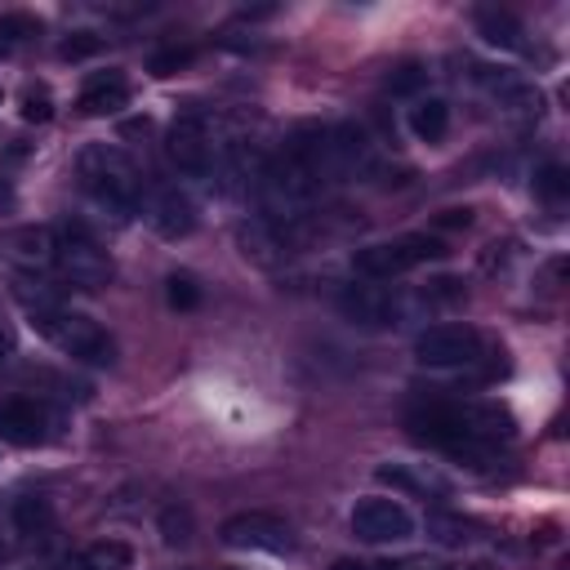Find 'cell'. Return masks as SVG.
I'll return each instance as SVG.
<instances>
[{
	"instance_id": "obj_1",
	"label": "cell",
	"mask_w": 570,
	"mask_h": 570,
	"mask_svg": "<svg viewBox=\"0 0 570 570\" xmlns=\"http://www.w3.org/2000/svg\"><path fill=\"white\" fill-rule=\"evenodd\" d=\"M14 294L28 308L32 330H41L58 353H67L76 362H89V366H111V353L117 348H111V338L98 321H89L85 312H72L54 290H45L36 281H23V277L14 281Z\"/></svg>"
},
{
	"instance_id": "obj_2",
	"label": "cell",
	"mask_w": 570,
	"mask_h": 570,
	"mask_svg": "<svg viewBox=\"0 0 570 570\" xmlns=\"http://www.w3.org/2000/svg\"><path fill=\"white\" fill-rule=\"evenodd\" d=\"M76 179L85 187V196L107 209L111 218H135L139 201H143V179L139 165L121 152V148H107V143H89L76 161Z\"/></svg>"
},
{
	"instance_id": "obj_3",
	"label": "cell",
	"mask_w": 570,
	"mask_h": 570,
	"mask_svg": "<svg viewBox=\"0 0 570 570\" xmlns=\"http://www.w3.org/2000/svg\"><path fill=\"white\" fill-rule=\"evenodd\" d=\"M450 250L428 237V233H410V237H392V241H375V246H362L353 255V268L362 281H392L401 272H415L432 259H445Z\"/></svg>"
},
{
	"instance_id": "obj_4",
	"label": "cell",
	"mask_w": 570,
	"mask_h": 570,
	"mask_svg": "<svg viewBox=\"0 0 570 570\" xmlns=\"http://www.w3.org/2000/svg\"><path fill=\"white\" fill-rule=\"evenodd\" d=\"M54 272L76 290H103L111 281V259H107V250H98V241L89 233H80V227H58Z\"/></svg>"
},
{
	"instance_id": "obj_5",
	"label": "cell",
	"mask_w": 570,
	"mask_h": 570,
	"mask_svg": "<svg viewBox=\"0 0 570 570\" xmlns=\"http://www.w3.org/2000/svg\"><path fill=\"white\" fill-rule=\"evenodd\" d=\"M214 130H209V117L205 111H183L174 117L170 135H165V157L179 174L187 179H205L214 170Z\"/></svg>"
},
{
	"instance_id": "obj_6",
	"label": "cell",
	"mask_w": 570,
	"mask_h": 570,
	"mask_svg": "<svg viewBox=\"0 0 570 570\" xmlns=\"http://www.w3.org/2000/svg\"><path fill=\"white\" fill-rule=\"evenodd\" d=\"M415 362L432 370H460L482 362V334L473 325H432L415 338Z\"/></svg>"
},
{
	"instance_id": "obj_7",
	"label": "cell",
	"mask_w": 570,
	"mask_h": 570,
	"mask_svg": "<svg viewBox=\"0 0 570 570\" xmlns=\"http://www.w3.org/2000/svg\"><path fill=\"white\" fill-rule=\"evenodd\" d=\"M353 535L362 544H406L415 535V517L401 499L392 495H366L353 504V517H348Z\"/></svg>"
},
{
	"instance_id": "obj_8",
	"label": "cell",
	"mask_w": 570,
	"mask_h": 570,
	"mask_svg": "<svg viewBox=\"0 0 570 570\" xmlns=\"http://www.w3.org/2000/svg\"><path fill=\"white\" fill-rule=\"evenodd\" d=\"M218 539L227 548H237V552H272V557H281V552L294 548L290 521H281L272 513H237V517H227L223 530H218Z\"/></svg>"
},
{
	"instance_id": "obj_9",
	"label": "cell",
	"mask_w": 570,
	"mask_h": 570,
	"mask_svg": "<svg viewBox=\"0 0 570 570\" xmlns=\"http://www.w3.org/2000/svg\"><path fill=\"white\" fill-rule=\"evenodd\" d=\"M338 312L362 330H392L401 321V299L379 281H353L338 294Z\"/></svg>"
},
{
	"instance_id": "obj_10",
	"label": "cell",
	"mask_w": 570,
	"mask_h": 570,
	"mask_svg": "<svg viewBox=\"0 0 570 570\" xmlns=\"http://www.w3.org/2000/svg\"><path fill=\"white\" fill-rule=\"evenodd\" d=\"M50 437V415L41 401L32 397H10L0 401V441L6 445H19V450H32Z\"/></svg>"
},
{
	"instance_id": "obj_11",
	"label": "cell",
	"mask_w": 570,
	"mask_h": 570,
	"mask_svg": "<svg viewBox=\"0 0 570 570\" xmlns=\"http://www.w3.org/2000/svg\"><path fill=\"white\" fill-rule=\"evenodd\" d=\"M76 107H80V117H117V111L130 107V80L121 72H98L80 89Z\"/></svg>"
},
{
	"instance_id": "obj_12",
	"label": "cell",
	"mask_w": 570,
	"mask_h": 570,
	"mask_svg": "<svg viewBox=\"0 0 570 570\" xmlns=\"http://www.w3.org/2000/svg\"><path fill=\"white\" fill-rule=\"evenodd\" d=\"M152 227H157L165 241L192 237V227H196V205H192L179 187H161L157 201H152Z\"/></svg>"
},
{
	"instance_id": "obj_13",
	"label": "cell",
	"mask_w": 570,
	"mask_h": 570,
	"mask_svg": "<svg viewBox=\"0 0 570 570\" xmlns=\"http://www.w3.org/2000/svg\"><path fill=\"white\" fill-rule=\"evenodd\" d=\"M14 255L32 268H54V250H58V227H19L10 237Z\"/></svg>"
},
{
	"instance_id": "obj_14",
	"label": "cell",
	"mask_w": 570,
	"mask_h": 570,
	"mask_svg": "<svg viewBox=\"0 0 570 570\" xmlns=\"http://www.w3.org/2000/svg\"><path fill=\"white\" fill-rule=\"evenodd\" d=\"M477 32L495 50H513V54L526 50V28L508 10H477Z\"/></svg>"
},
{
	"instance_id": "obj_15",
	"label": "cell",
	"mask_w": 570,
	"mask_h": 570,
	"mask_svg": "<svg viewBox=\"0 0 570 570\" xmlns=\"http://www.w3.org/2000/svg\"><path fill=\"white\" fill-rule=\"evenodd\" d=\"M410 130H415V139H423V143H441L445 130H450V103H445V98H419V103L410 107Z\"/></svg>"
},
{
	"instance_id": "obj_16",
	"label": "cell",
	"mask_w": 570,
	"mask_h": 570,
	"mask_svg": "<svg viewBox=\"0 0 570 570\" xmlns=\"http://www.w3.org/2000/svg\"><path fill=\"white\" fill-rule=\"evenodd\" d=\"M428 85V67L423 63H415V58H406V63H397V67H388V76H384V89L388 94H419Z\"/></svg>"
},
{
	"instance_id": "obj_17",
	"label": "cell",
	"mask_w": 570,
	"mask_h": 570,
	"mask_svg": "<svg viewBox=\"0 0 570 570\" xmlns=\"http://www.w3.org/2000/svg\"><path fill=\"white\" fill-rule=\"evenodd\" d=\"M469 530H473V526H469L464 517H445V513H432V517H428V539L441 544V548H460V544H469V539H473Z\"/></svg>"
},
{
	"instance_id": "obj_18",
	"label": "cell",
	"mask_w": 570,
	"mask_h": 570,
	"mask_svg": "<svg viewBox=\"0 0 570 570\" xmlns=\"http://www.w3.org/2000/svg\"><path fill=\"white\" fill-rule=\"evenodd\" d=\"M375 477H379L384 486L401 491V495H428V491H437V486H432V477H419V473H410L406 464H384Z\"/></svg>"
},
{
	"instance_id": "obj_19",
	"label": "cell",
	"mask_w": 570,
	"mask_h": 570,
	"mask_svg": "<svg viewBox=\"0 0 570 570\" xmlns=\"http://www.w3.org/2000/svg\"><path fill=\"white\" fill-rule=\"evenodd\" d=\"M85 557H89L98 570H130V561H135V552H130L121 539H98V544L85 548Z\"/></svg>"
},
{
	"instance_id": "obj_20",
	"label": "cell",
	"mask_w": 570,
	"mask_h": 570,
	"mask_svg": "<svg viewBox=\"0 0 570 570\" xmlns=\"http://www.w3.org/2000/svg\"><path fill=\"white\" fill-rule=\"evenodd\" d=\"M50 521H54V513H50V504L45 499H19L14 504V526L23 530V535H41V530H50Z\"/></svg>"
},
{
	"instance_id": "obj_21",
	"label": "cell",
	"mask_w": 570,
	"mask_h": 570,
	"mask_svg": "<svg viewBox=\"0 0 570 570\" xmlns=\"http://www.w3.org/2000/svg\"><path fill=\"white\" fill-rule=\"evenodd\" d=\"M165 299H170V308H174V312H192V308H201V286H196V277L174 272V277L165 281Z\"/></svg>"
},
{
	"instance_id": "obj_22",
	"label": "cell",
	"mask_w": 570,
	"mask_h": 570,
	"mask_svg": "<svg viewBox=\"0 0 570 570\" xmlns=\"http://www.w3.org/2000/svg\"><path fill=\"white\" fill-rule=\"evenodd\" d=\"M535 192H539L544 201L561 205V201H566V192H570V174H566V165H544V170L535 174Z\"/></svg>"
},
{
	"instance_id": "obj_23",
	"label": "cell",
	"mask_w": 570,
	"mask_h": 570,
	"mask_svg": "<svg viewBox=\"0 0 570 570\" xmlns=\"http://www.w3.org/2000/svg\"><path fill=\"white\" fill-rule=\"evenodd\" d=\"M192 58H196V54H192L187 45H170V50H157V54L148 58V72H152V76H174V72H183Z\"/></svg>"
},
{
	"instance_id": "obj_24",
	"label": "cell",
	"mask_w": 570,
	"mask_h": 570,
	"mask_svg": "<svg viewBox=\"0 0 570 570\" xmlns=\"http://www.w3.org/2000/svg\"><path fill=\"white\" fill-rule=\"evenodd\" d=\"M161 535H165L170 548H183L192 539V513L187 508H165L161 513Z\"/></svg>"
},
{
	"instance_id": "obj_25",
	"label": "cell",
	"mask_w": 570,
	"mask_h": 570,
	"mask_svg": "<svg viewBox=\"0 0 570 570\" xmlns=\"http://www.w3.org/2000/svg\"><path fill=\"white\" fill-rule=\"evenodd\" d=\"M28 36H41L36 14H0V41H28Z\"/></svg>"
},
{
	"instance_id": "obj_26",
	"label": "cell",
	"mask_w": 570,
	"mask_h": 570,
	"mask_svg": "<svg viewBox=\"0 0 570 570\" xmlns=\"http://www.w3.org/2000/svg\"><path fill=\"white\" fill-rule=\"evenodd\" d=\"M103 50V36H94V32H72L63 45H58V54L67 58V63H80V58H94Z\"/></svg>"
},
{
	"instance_id": "obj_27",
	"label": "cell",
	"mask_w": 570,
	"mask_h": 570,
	"mask_svg": "<svg viewBox=\"0 0 570 570\" xmlns=\"http://www.w3.org/2000/svg\"><path fill=\"white\" fill-rule=\"evenodd\" d=\"M50 117H54V98H50L45 89H28V94H23V121L45 126Z\"/></svg>"
},
{
	"instance_id": "obj_28",
	"label": "cell",
	"mask_w": 570,
	"mask_h": 570,
	"mask_svg": "<svg viewBox=\"0 0 570 570\" xmlns=\"http://www.w3.org/2000/svg\"><path fill=\"white\" fill-rule=\"evenodd\" d=\"M428 299H437V303H454V299H464V281H454V277H437V281H428Z\"/></svg>"
},
{
	"instance_id": "obj_29",
	"label": "cell",
	"mask_w": 570,
	"mask_h": 570,
	"mask_svg": "<svg viewBox=\"0 0 570 570\" xmlns=\"http://www.w3.org/2000/svg\"><path fill=\"white\" fill-rule=\"evenodd\" d=\"M334 570H437V566H410V561H401V566H392V561H338Z\"/></svg>"
},
{
	"instance_id": "obj_30",
	"label": "cell",
	"mask_w": 570,
	"mask_h": 570,
	"mask_svg": "<svg viewBox=\"0 0 570 570\" xmlns=\"http://www.w3.org/2000/svg\"><path fill=\"white\" fill-rule=\"evenodd\" d=\"M473 223V209L464 205V209H441L437 214V227H469Z\"/></svg>"
},
{
	"instance_id": "obj_31",
	"label": "cell",
	"mask_w": 570,
	"mask_h": 570,
	"mask_svg": "<svg viewBox=\"0 0 570 570\" xmlns=\"http://www.w3.org/2000/svg\"><path fill=\"white\" fill-rule=\"evenodd\" d=\"M58 570H98V566H94L85 552H76V557H63V561H58Z\"/></svg>"
},
{
	"instance_id": "obj_32",
	"label": "cell",
	"mask_w": 570,
	"mask_h": 570,
	"mask_svg": "<svg viewBox=\"0 0 570 570\" xmlns=\"http://www.w3.org/2000/svg\"><path fill=\"white\" fill-rule=\"evenodd\" d=\"M148 130H152L148 117H143V121H126V135H148Z\"/></svg>"
},
{
	"instance_id": "obj_33",
	"label": "cell",
	"mask_w": 570,
	"mask_h": 570,
	"mask_svg": "<svg viewBox=\"0 0 570 570\" xmlns=\"http://www.w3.org/2000/svg\"><path fill=\"white\" fill-rule=\"evenodd\" d=\"M0 348H10V334H6V325H0Z\"/></svg>"
},
{
	"instance_id": "obj_34",
	"label": "cell",
	"mask_w": 570,
	"mask_h": 570,
	"mask_svg": "<svg viewBox=\"0 0 570 570\" xmlns=\"http://www.w3.org/2000/svg\"><path fill=\"white\" fill-rule=\"evenodd\" d=\"M0 552H6V548H0Z\"/></svg>"
}]
</instances>
